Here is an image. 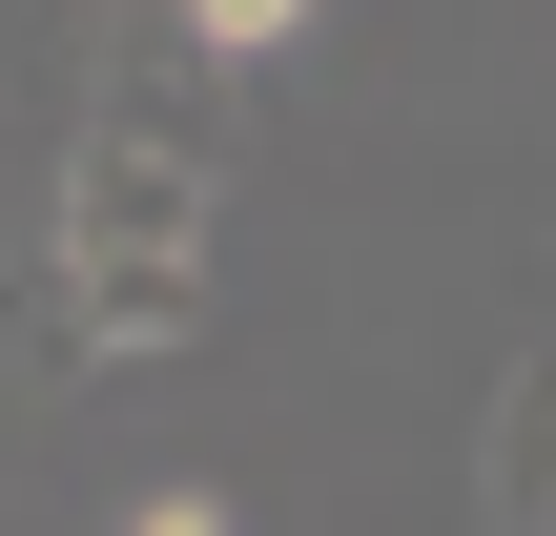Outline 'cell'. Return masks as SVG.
Listing matches in <instances>:
<instances>
[{
  "label": "cell",
  "instance_id": "1",
  "mask_svg": "<svg viewBox=\"0 0 556 536\" xmlns=\"http://www.w3.org/2000/svg\"><path fill=\"white\" fill-rule=\"evenodd\" d=\"M206 227H227V165L144 145V124H83V145H62V269H83V289H124V269H206Z\"/></svg>",
  "mask_w": 556,
  "mask_h": 536
},
{
  "label": "cell",
  "instance_id": "2",
  "mask_svg": "<svg viewBox=\"0 0 556 536\" xmlns=\"http://www.w3.org/2000/svg\"><path fill=\"white\" fill-rule=\"evenodd\" d=\"M83 124H144V145H186V165H227V41H206V21H165V0H144V21H124V62H103V103H83Z\"/></svg>",
  "mask_w": 556,
  "mask_h": 536
},
{
  "label": "cell",
  "instance_id": "3",
  "mask_svg": "<svg viewBox=\"0 0 556 536\" xmlns=\"http://www.w3.org/2000/svg\"><path fill=\"white\" fill-rule=\"evenodd\" d=\"M475 516L556 536V351H516V392H495V434H475Z\"/></svg>",
  "mask_w": 556,
  "mask_h": 536
},
{
  "label": "cell",
  "instance_id": "4",
  "mask_svg": "<svg viewBox=\"0 0 556 536\" xmlns=\"http://www.w3.org/2000/svg\"><path fill=\"white\" fill-rule=\"evenodd\" d=\"M165 21H206L227 62H268V41H309V0H165Z\"/></svg>",
  "mask_w": 556,
  "mask_h": 536
},
{
  "label": "cell",
  "instance_id": "5",
  "mask_svg": "<svg viewBox=\"0 0 556 536\" xmlns=\"http://www.w3.org/2000/svg\"><path fill=\"white\" fill-rule=\"evenodd\" d=\"M124 536H248V516H227L206 475H165V496H124Z\"/></svg>",
  "mask_w": 556,
  "mask_h": 536
}]
</instances>
